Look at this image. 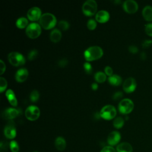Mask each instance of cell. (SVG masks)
<instances>
[{
	"instance_id": "1",
	"label": "cell",
	"mask_w": 152,
	"mask_h": 152,
	"mask_svg": "<svg viewBox=\"0 0 152 152\" xmlns=\"http://www.w3.org/2000/svg\"><path fill=\"white\" fill-rule=\"evenodd\" d=\"M103 52L102 49L98 46H92L88 48L84 52V56L87 61L96 60L102 57Z\"/></svg>"
},
{
	"instance_id": "2",
	"label": "cell",
	"mask_w": 152,
	"mask_h": 152,
	"mask_svg": "<svg viewBox=\"0 0 152 152\" xmlns=\"http://www.w3.org/2000/svg\"><path fill=\"white\" fill-rule=\"evenodd\" d=\"M39 23L43 28L50 29L56 25V18L53 14L49 12H46L43 14L40 17Z\"/></svg>"
},
{
	"instance_id": "3",
	"label": "cell",
	"mask_w": 152,
	"mask_h": 152,
	"mask_svg": "<svg viewBox=\"0 0 152 152\" xmlns=\"http://www.w3.org/2000/svg\"><path fill=\"white\" fill-rule=\"evenodd\" d=\"M97 8L96 1L94 0H87L83 5L82 10L83 13L87 16H91L94 15Z\"/></svg>"
},
{
	"instance_id": "4",
	"label": "cell",
	"mask_w": 152,
	"mask_h": 152,
	"mask_svg": "<svg viewBox=\"0 0 152 152\" xmlns=\"http://www.w3.org/2000/svg\"><path fill=\"white\" fill-rule=\"evenodd\" d=\"M9 62L14 66H20L25 64L26 59L24 56L19 52H12L8 55Z\"/></svg>"
},
{
	"instance_id": "5",
	"label": "cell",
	"mask_w": 152,
	"mask_h": 152,
	"mask_svg": "<svg viewBox=\"0 0 152 152\" xmlns=\"http://www.w3.org/2000/svg\"><path fill=\"white\" fill-rule=\"evenodd\" d=\"M134 104L133 102L128 98L124 99L120 101L118 105L119 112L122 114H128L133 110Z\"/></svg>"
},
{
	"instance_id": "6",
	"label": "cell",
	"mask_w": 152,
	"mask_h": 152,
	"mask_svg": "<svg viewBox=\"0 0 152 152\" xmlns=\"http://www.w3.org/2000/svg\"><path fill=\"white\" fill-rule=\"evenodd\" d=\"M116 110L115 107L110 104H107L103 106L100 112V117L106 120L113 119L116 116Z\"/></svg>"
},
{
	"instance_id": "7",
	"label": "cell",
	"mask_w": 152,
	"mask_h": 152,
	"mask_svg": "<svg viewBox=\"0 0 152 152\" xmlns=\"http://www.w3.org/2000/svg\"><path fill=\"white\" fill-rule=\"evenodd\" d=\"M42 29L40 26L36 23H30L26 27V33L27 35L31 39L37 37L41 33Z\"/></svg>"
},
{
	"instance_id": "8",
	"label": "cell",
	"mask_w": 152,
	"mask_h": 152,
	"mask_svg": "<svg viewBox=\"0 0 152 152\" xmlns=\"http://www.w3.org/2000/svg\"><path fill=\"white\" fill-rule=\"evenodd\" d=\"M25 116L30 121H35L40 116L39 108L34 105L28 106L25 110Z\"/></svg>"
},
{
	"instance_id": "9",
	"label": "cell",
	"mask_w": 152,
	"mask_h": 152,
	"mask_svg": "<svg viewBox=\"0 0 152 152\" xmlns=\"http://www.w3.org/2000/svg\"><path fill=\"white\" fill-rule=\"evenodd\" d=\"M137 87V82L133 77H129L126 78L123 83V89L128 93L134 91Z\"/></svg>"
},
{
	"instance_id": "10",
	"label": "cell",
	"mask_w": 152,
	"mask_h": 152,
	"mask_svg": "<svg viewBox=\"0 0 152 152\" xmlns=\"http://www.w3.org/2000/svg\"><path fill=\"white\" fill-rule=\"evenodd\" d=\"M124 10L128 13L132 14L135 12L138 9L137 2L134 0H126L122 5Z\"/></svg>"
},
{
	"instance_id": "11",
	"label": "cell",
	"mask_w": 152,
	"mask_h": 152,
	"mask_svg": "<svg viewBox=\"0 0 152 152\" xmlns=\"http://www.w3.org/2000/svg\"><path fill=\"white\" fill-rule=\"evenodd\" d=\"M4 133L5 136L8 139H14L16 137L17 132L16 129L14 126V122H9L4 128Z\"/></svg>"
},
{
	"instance_id": "12",
	"label": "cell",
	"mask_w": 152,
	"mask_h": 152,
	"mask_svg": "<svg viewBox=\"0 0 152 152\" xmlns=\"http://www.w3.org/2000/svg\"><path fill=\"white\" fill-rule=\"evenodd\" d=\"M21 110L8 107L4 110L2 112V117L6 119H12L18 116L21 113Z\"/></svg>"
},
{
	"instance_id": "13",
	"label": "cell",
	"mask_w": 152,
	"mask_h": 152,
	"mask_svg": "<svg viewBox=\"0 0 152 152\" xmlns=\"http://www.w3.org/2000/svg\"><path fill=\"white\" fill-rule=\"evenodd\" d=\"M121 138V135L120 133L118 131H113L111 132L107 137V144L110 146H113V145H117L119 142Z\"/></svg>"
},
{
	"instance_id": "14",
	"label": "cell",
	"mask_w": 152,
	"mask_h": 152,
	"mask_svg": "<svg viewBox=\"0 0 152 152\" xmlns=\"http://www.w3.org/2000/svg\"><path fill=\"white\" fill-rule=\"evenodd\" d=\"M41 10L37 7H34L28 10L27 15L28 18L31 21H36L42 16Z\"/></svg>"
},
{
	"instance_id": "15",
	"label": "cell",
	"mask_w": 152,
	"mask_h": 152,
	"mask_svg": "<svg viewBox=\"0 0 152 152\" xmlns=\"http://www.w3.org/2000/svg\"><path fill=\"white\" fill-rule=\"evenodd\" d=\"M28 72L26 68H22L17 70L15 74V78L18 82H23L28 77Z\"/></svg>"
},
{
	"instance_id": "16",
	"label": "cell",
	"mask_w": 152,
	"mask_h": 152,
	"mask_svg": "<svg viewBox=\"0 0 152 152\" xmlns=\"http://www.w3.org/2000/svg\"><path fill=\"white\" fill-rule=\"evenodd\" d=\"M109 13L105 10H100L96 14V20L99 23H104L109 19Z\"/></svg>"
},
{
	"instance_id": "17",
	"label": "cell",
	"mask_w": 152,
	"mask_h": 152,
	"mask_svg": "<svg viewBox=\"0 0 152 152\" xmlns=\"http://www.w3.org/2000/svg\"><path fill=\"white\" fill-rule=\"evenodd\" d=\"M116 152H132V145L126 142L119 144L116 147Z\"/></svg>"
},
{
	"instance_id": "18",
	"label": "cell",
	"mask_w": 152,
	"mask_h": 152,
	"mask_svg": "<svg viewBox=\"0 0 152 152\" xmlns=\"http://www.w3.org/2000/svg\"><path fill=\"white\" fill-rule=\"evenodd\" d=\"M142 14L144 18L148 21H152V6L147 5L145 6L142 11Z\"/></svg>"
},
{
	"instance_id": "19",
	"label": "cell",
	"mask_w": 152,
	"mask_h": 152,
	"mask_svg": "<svg viewBox=\"0 0 152 152\" xmlns=\"http://www.w3.org/2000/svg\"><path fill=\"white\" fill-rule=\"evenodd\" d=\"M55 145L56 148L59 151H64L66 146L65 140L62 137H58L55 139Z\"/></svg>"
},
{
	"instance_id": "20",
	"label": "cell",
	"mask_w": 152,
	"mask_h": 152,
	"mask_svg": "<svg viewBox=\"0 0 152 152\" xmlns=\"http://www.w3.org/2000/svg\"><path fill=\"white\" fill-rule=\"evenodd\" d=\"M5 94L11 104L13 106H16L17 105V100L14 91L11 89H8L7 90Z\"/></svg>"
},
{
	"instance_id": "21",
	"label": "cell",
	"mask_w": 152,
	"mask_h": 152,
	"mask_svg": "<svg viewBox=\"0 0 152 152\" xmlns=\"http://www.w3.org/2000/svg\"><path fill=\"white\" fill-rule=\"evenodd\" d=\"M107 80L110 84L116 86L120 85L122 81L121 76L117 74H112V75L109 76Z\"/></svg>"
},
{
	"instance_id": "22",
	"label": "cell",
	"mask_w": 152,
	"mask_h": 152,
	"mask_svg": "<svg viewBox=\"0 0 152 152\" xmlns=\"http://www.w3.org/2000/svg\"><path fill=\"white\" fill-rule=\"evenodd\" d=\"M61 37H62V33L59 29L55 28L52 30V31L50 32V39L52 42L55 43L59 42L61 40Z\"/></svg>"
},
{
	"instance_id": "23",
	"label": "cell",
	"mask_w": 152,
	"mask_h": 152,
	"mask_svg": "<svg viewBox=\"0 0 152 152\" xmlns=\"http://www.w3.org/2000/svg\"><path fill=\"white\" fill-rule=\"evenodd\" d=\"M28 20L24 17H20L16 21V26L20 28H23L28 26Z\"/></svg>"
},
{
	"instance_id": "24",
	"label": "cell",
	"mask_w": 152,
	"mask_h": 152,
	"mask_svg": "<svg viewBox=\"0 0 152 152\" xmlns=\"http://www.w3.org/2000/svg\"><path fill=\"white\" fill-rule=\"evenodd\" d=\"M95 80L99 83H103L106 79V75L102 71H97L94 74Z\"/></svg>"
},
{
	"instance_id": "25",
	"label": "cell",
	"mask_w": 152,
	"mask_h": 152,
	"mask_svg": "<svg viewBox=\"0 0 152 152\" xmlns=\"http://www.w3.org/2000/svg\"><path fill=\"white\" fill-rule=\"evenodd\" d=\"M113 125L114 127L117 129L121 128L124 125V118L121 116H118V117L116 118L113 122Z\"/></svg>"
},
{
	"instance_id": "26",
	"label": "cell",
	"mask_w": 152,
	"mask_h": 152,
	"mask_svg": "<svg viewBox=\"0 0 152 152\" xmlns=\"http://www.w3.org/2000/svg\"><path fill=\"white\" fill-rule=\"evenodd\" d=\"M11 152H18L20 150V147L18 142L15 140H12L9 144Z\"/></svg>"
},
{
	"instance_id": "27",
	"label": "cell",
	"mask_w": 152,
	"mask_h": 152,
	"mask_svg": "<svg viewBox=\"0 0 152 152\" xmlns=\"http://www.w3.org/2000/svg\"><path fill=\"white\" fill-rule=\"evenodd\" d=\"M39 98V92L36 90H33L31 91L30 94V99L33 102H36L38 100Z\"/></svg>"
},
{
	"instance_id": "28",
	"label": "cell",
	"mask_w": 152,
	"mask_h": 152,
	"mask_svg": "<svg viewBox=\"0 0 152 152\" xmlns=\"http://www.w3.org/2000/svg\"><path fill=\"white\" fill-rule=\"evenodd\" d=\"M58 26L61 29L63 30H66L68 29L69 27V24L68 22L65 20H61L58 23Z\"/></svg>"
},
{
	"instance_id": "29",
	"label": "cell",
	"mask_w": 152,
	"mask_h": 152,
	"mask_svg": "<svg viewBox=\"0 0 152 152\" xmlns=\"http://www.w3.org/2000/svg\"><path fill=\"white\" fill-rule=\"evenodd\" d=\"M7 87V82L4 77L0 78V92H3Z\"/></svg>"
},
{
	"instance_id": "30",
	"label": "cell",
	"mask_w": 152,
	"mask_h": 152,
	"mask_svg": "<svg viewBox=\"0 0 152 152\" xmlns=\"http://www.w3.org/2000/svg\"><path fill=\"white\" fill-rule=\"evenodd\" d=\"M87 26L90 30H94L97 26V23L94 19H90L88 20L87 23Z\"/></svg>"
},
{
	"instance_id": "31",
	"label": "cell",
	"mask_w": 152,
	"mask_h": 152,
	"mask_svg": "<svg viewBox=\"0 0 152 152\" xmlns=\"http://www.w3.org/2000/svg\"><path fill=\"white\" fill-rule=\"evenodd\" d=\"M144 30L147 35L152 36V23L146 24L144 26Z\"/></svg>"
},
{
	"instance_id": "32",
	"label": "cell",
	"mask_w": 152,
	"mask_h": 152,
	"mask_svg": "<svg viewBox=\"0 0 152 152\" xmlns=\"http://www.w3.org/2000/svg\"><path fill=\"white\" fill-rule=\"evenodd\" d=\"M83 66H84V69L86 73H87L88 74L92 73L93 68L91 66V65L89 62H85L83 65Z\"/></svg>"
},
{
	"instance_id": "33",
	"label": "cell",
	"mask_w": 152,
	"mask_h": 152,
	"mask_svg": "<svg viewBox=\"0 0 152 152\" xmlns=\"http://www.w3.org/2000/svg\"><path fill=\"white\" fill-rule=\"evenodd\" d=\"M37 55H38L37 50L36 49H33L29 52V53H28L27 57L29 60H33L36 58Z\"/></svg>"
},
{
	"instance_id": "34",
	"label": "cell",
	"mask_w": 152,
	"mask_h": 152,
	"mask_svg": "<svg viewBox=\"0 0 152 152\" xmlns=\"http://www.w3.org/2000/svg\"><path fill=\"white\" fill-rule=\"evenodd\" d=\"M100 152H116V150L112 146L107 145L104 147Z\"/></svg>"
},
{
	"instance_id": "35",
	"label": "cell",
	"mask_w": 152,
	"mask_h": 152,
	"mask_svg": "<svg viewBox=\"0 0 152 152\" xmlns=\"http://www.w3.org/2000/svg\"><path fill=\"white\" fill-rule=\"evenodd\" d=\"M152 45V40L147 39L142 42V46L144 48H148Z\"/></svg>"
},
{
	"instance_id": "36",
	"label": "cell",
	"mask_w": 152,
	"mask_h": 152,
	"mask_svg": "<svg viewBox=\"0 0 152 152\" xmlns=\"http://www.w3.org/2000/svg\"><path fill=\"white\" fill-rule=\"evenodd\" d=\"M123 96V93L122 91H116L115 92L113 95H112V99L113 100H118V99H120Z\"/></svg>"
},
{
	"instance_id": "37",
	"label": "cell",
	"mask_w": 152,
	"mask_h": 152,
	"mask_svg": "<svg viewBox=\"0 0 152 152\" xmlns=\"http://www.w3.org/2000/svg\"><path fill=\"white\" fill-rule=\"evenodd\" d=\"M128 50L132 53H137L138 52V48L135 45H130L128 47Z\"/></svg>"
},
{
	"instance_id": "38",
	"label": "cell",
	"mask_w": 152,
	"mask_h": 152,
	"mask_svg": "<svg viewBox=\"0 0 152 152\" xmlns=\"http://www.w3.org/2000/svg\"><path fill=\"white\" fill-rule=\"evenodd\" d=\"M67 64H68V60L65 58L59 60L58 62V64L60 67H64L66 66V65H67Z\"/></svg>"
},
{
	"instance_id": "39",
	"label": "cell",
	"mask_w": 152,
	"mask_h": 152,
	"mask_svg": "<svg viewBox=\"0 0 152 152\" xmlns=\"http://www.w3.org/2000/svg\"><path fill=\"white\" fill-rule=\"evenodd\" d=\"M104 72L106 74V75H107L109 76H110L112 75L113 73V69L112 68L109 66H106L104 68Z\"/></svg>"
},
{
	"instance_id": "40",
	"label": "cell",
	"mask_w": 152,
	"mask_h": 152,
	"mask_svg": "<svg viewBox=\"0 0 152 152\" xmlns=\"http://www.w3.org/2000/svg\"><path fill=\"white\" fill-rule=\"evenodd\" d=\"M7 144L6 143H4L1 141L0 144V152H7Z\"/></svg>"
},
{
	"instance_id": "41",
	"label": "cell",
	"mask_w": 152,
	"mask_h": 152,
	"mask_svg": "<svg viewBox=\"0 0 152 152\" xmlns=\"http://www.w3.org/2000/svg\"><path fill=\"white\" fill-rule=\"evenodd\" d=\"M0 74H2L5 70V64L2 60H0Z\"/></svg>"
},
{
	"instance_id": "42",
	"label": "cell",
	"mask_w": 152,
	"mask_h": 152,
	"mask_svg": "<svg viewBox=\"0 0 152 152\" xmlns=\"http://www.w3.org/2000/svg\"><path fill=\"white\" fill-rule=\"evenodd\" d=\"M140 58H141L142 60H144V59H146L147 55H146V53H145L144 52H142L140 53Z\"/></svg>"
},
{
	"instance_id": "43",
	"label": "cell",
	"mask_w": 152,
	"mask_h": 152,
	"mask_svg": "<svg viewBox=\"0 0 152 152\" xmlns=\"http://www.w3.org/2000/svg\"><path fill=\"white\" fill-rule=\"evenodd\" d=\"M91 88L94 90H96L98 88V84L96 83H93L91 84Z\"/></svg>"
},
{
	"instance_id": "44",
	"label": "cell",
	"mask_w": 152,
	"mask_h": 152,
	"mask_svg": "<svg viewBox=\"0 0 152 152\" xmlns=\"http://www.w3.org/2000/svg\"><path fill=\"white\" fill-rule=\"evenodd\" d=\"M34 152H38V151H34Z\"/></svg>"
}]
</instances>
